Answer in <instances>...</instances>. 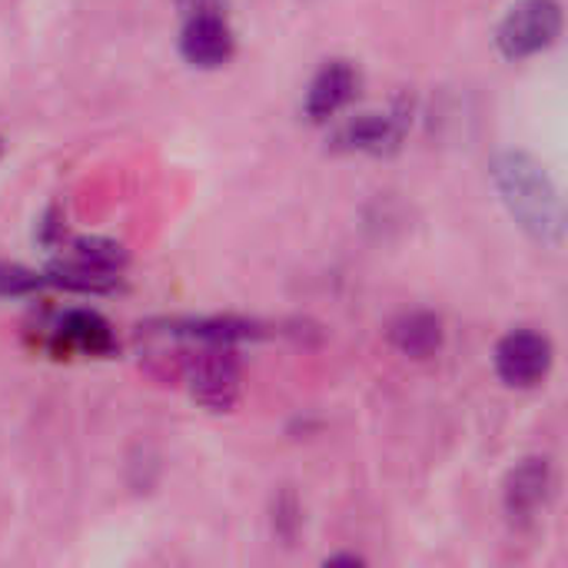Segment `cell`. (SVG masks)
Wrapping results in <instances>:
<instances>
[{
    "label": "cell",
    "mask_w": 568,
    "mask_h": 568,
    "mask_svg": "<svg viewBox=\"0 0 568 568\" xmlns=\"http://www.w3.org/2000/svg\"><path fill=\"white\" fill-rule=\"evenodd\" d=\"M57 336L60 343H67L70 349H80V353H93V356H106L113 353L116 339L106 326L103 316L90 313V310H73L60 320L57 326Z\"/></svg>",
    "instance_id": "9c48e42d"
},
{
    "label": "cell",
    "mask_w": 568,
    "mask_h": 568,
    "mask_svg": "<svg viewBox=\"0 0 568 568\" xmlns=\"http://www.w3.org/2000/svg\"><path fill=\"white\" fill-rule=\"evenodd\" d=\"M403 140V126L393 116L383 113H363L349 123L339 126L336 143L343 150H359V153H393Z\"/></svg>",
    "instance_id": "ba28073f"
},
{
    "label": "cell",
    "mask_w": 568,
    "mask_h": 568,
    "mask_svg": "<svg viewBox=\"0 0 568 568\" xmlns=\"http://www.w3.org/2000/svg\"><path fill=\"white\" fill-rule=\"evenodd\" d=\"M183 17L190 13H226V0H180Z\"/></svg>",
    "instance_id": "7c38bea8"
},
{
    "label": "cell",
    "mask_w": 568,
    "mask_h": 568,
    "mask_svg": "<svg viewBox=\"0 0 568 568\" xmlns=\"http://www.w3.org/2000/svg\"><path fill=\"white\" fill-rule=\"evenodd\" d=\"M562 10L556 0H519L499 23V47L509 60H526L556 43Z\"/></svg>",
    "instance_id": "7a4b0ae2"
},
{
    "label": "cell",
    "mask_w": 568,
    "mask_h": 568,
    "mask_svg": "<svg viewBox=\"0 0 568 568\" xmlns=\"http://www.w3.org/2000/svg\"><path fill=\"white\" fill-rule=\"evenodd\" d=\"M359 77L346 60H329L310 83L306 90V116L323 123L329 116H336L353 97H356Z\"/></svg>",
    "instance_id": "8992f818"
},
{
    "label": "cell",
    "mask_w": 568,
    "mask_h": 568,
    "mask_svg": "<svg viewBox=\"0 0 568 568\" xmlns=\"http://www.w3.org/2000/svg\"><path fill=\"white\" fill-rule=\"evenodd\" d=\"M552 489V473L546 459H526L519 469H513L506 483V509L513 519H532L539 506L546 503Z\"/></svg>",
    "instance_id": "52a82bcc"
},
{
    "label": "cell",
    "mask_w": 568,
    "mask_h": 568,
    "mask_svg": "<svg viewBox=\"0 0 568 568\" xmlns=\"http://www.w3.org/2000/svg\"><path fill=\"white\" fill-rule=\"evenodd\" d=\"M190 393L210 409H230L240 396V366L220 343H206V349L186 369Z\"/></svg>",
    "instance_id": "277c9868"
},
{
    "label": "cell",
    "mask_w": 568,
    "mask_h": 568,
    "mask_svg": "<svg viewBox=\"0 0 568 568\" xmlns=\"http://www.w3.org/2000/svg\"><path fill=\"white\" fill-rule=\"evenodd\" d=\"M233 47H236V40L226 23V13H190L183 20L180 53L186 63H193L200 70L223 67L233 57Z\"/></svg>",
    "instance_id": "5b68a950"
},
{
    "label": "cell",
    "mask_w": 568,
    "mask_h": 568,
    "mask_svg": "<svg viewBox=\"0 0 568 568\" xmlns=\"http://www.w3.org/2000/svg\"><path fill=\"white\" fill-rule=\"evenodd\" d=\"M37 280L23 270H0V293H23L30 290Z\"/></svg>",
    "instance_id": "8fae6325"
},
{
    "label": "cell",
    "mask_w": 568,
    "mask_h": 568,
    "mask_svg": "<svg viewBox=\"0 0 568 568\" xmlns=\"http://www.w3.org/2000/svg\"><path fill=\"white\" fill-rule=\"evenodd\" d=\"M389 336L399 353H406L413 359H429L443 346V323L433 313H409V316L396 320Z\"/></svg>",
    "instance_id": "30bf717a"
},
{
    "label": "cell",
    "mask_w": 568,
    "mask_h": 568,
    "mask_svg": "<svg viewBox=\"0 0 568 568\" xmlns=\"http://www.w3.org/2000/svg\"><path fill=\"white\" fill-rule=\"evenodd\" d=\"M552 369V343L542 333L516 329L496 346V373L506 386L532 389Z\"/></svg>",
    "instance_id": "3957f363"
},
{
    "label": "cell",
    "mask_w": 568,
    "mask_h": 568,
    "mask_svg": "<svg viewBox=\"0 0 568 568\" xmlns=\"http://www.w3.org/2000/svg\"><path fill=\"white\" fill-rule=\"evenodd\" d=\"M496 186L509 213L539 240H559L562 233V203L549 173L526 153H506L496 160Z\"/></svg>",
    "instance_id": "6da1fadb"
}]
</instances>
